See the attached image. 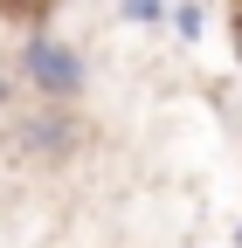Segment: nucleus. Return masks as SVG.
I'll return each mask as SVG.
<instances>
[{"instance_id":"nucleus-1","label":"nucleus","mask_w":242,"mask_h":248,"mask_svg":"<svg viewBox=\"0 0 242 248\" xmlns=\"http://www.w3.org/2000/svg\"><path fill=\"white\" fill-rule=\"evenodd\" d=\"M21 83L49 104H69V97H83V55L55 35H28L21 42Z\"/></svg>"},{"instance_id":"nucleus-6","label":"nucleus","mask_w":242,"mask_h":248,"mask_svg":"<svg viewBox=\"0 0 242 248\" xmlns=\"http://www.w3.org/2000/svg\"><path fill=\"white\" fill-rule=\"evenodd\" d=\"M235 55H242V21H235Z\"/></svg>"},{"instance_id":"nucleus-7","label":"nucleus","mask_w":242,"mask_h":248,"mask_svg":"<svg viewBox=\"0 0 242 248\" xmlns=\"http://www.w3.org/2000/svg\"><path fill=\"white\" fill-rule=\"evenodd\" d=\"M235 248H242V221H235Z\"/></svg>"},{"instance_id":"nucleus-2","label":"nucleus","mask_w":242,"mask_h":248,"mask_svg":"<svg viewBox=\"0 0 242 248\" xmlns=\"http://www.w3.org/2000/svg\"><path fill=\"white\" fill-rule=\"evenodd\" d=\"M21 145L35 152V159H63L76 145V131H69V117H35V124H21Z\"/></svg>"},{"instance_id":"nucleus-5","label":"nucleus","mask_w":242,"mask_h":248,"mask_svg":"<svg viewBox=\"0 0 242 248\" xmlns=\"http://www.w3.org/2000/svg\"><path fill=\"white\" fill-rule=\"evenodd\" d=\"M7 90H14V76H0V104H7Z\"/></svg>"},{"instance_id":"nucleus-4","label":"nucleus","mask_w":242,"mask_h":248,"mask_svg":"<svg viewBox=\"0 0 242 248\" xmlns=\"http://www.w3.org/2000/svg\"><path fill=\"white\" fill-rule=\"evenodd\" d=\"M125 21H166V0H125Z\"/></svg>"},{"instance_id":"nucleus-3","label":"nucleus","mask_w":242,"mask_h":248,"mask_svg":"<svg viewBox=\"0 0 242 248\" xmlns=\"http://www.w3.org/2000/svg\"><path fill=\"white\" fill-rule=\"evenodd\" d=\"M173 28H180V42L201 35V7H194V0H187V7H173Z\"/></svg>"}]
</instances>
